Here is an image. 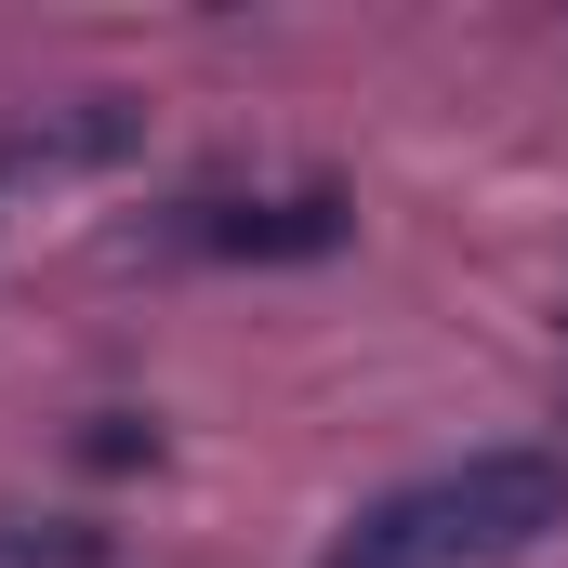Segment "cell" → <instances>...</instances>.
<instances>
[{
	"label": "cell",
	"instance_id": "cell-4",
	"mask_svg": "<svg viewBox=\"0 0 568 568\" xmlns=\"http://www.w3.org/2000/svg\"><path fill=\"white\" fill-rule=\"evenodd\" d=\"M80 463H93V476H133V463H159V424H133V410H93Z\"/></svg>",
	"mask_w": 568,
	"mask_h": 568
},
{
	"label": "cell",
	"instance_id": "cell-3",
	"mask_svg": "<svg viewBox=\"0 0 568 568\" xmlns=\"http://www.w3.org/2000/svg\"><path fill=\"white\" fill-rule=\"evenodd\" d=\"M0 568H106L93 529H27V516H0Z\"/></svg>",
	"mask_w": 568,
	"mask_h": 568
},
{
	"label": "cell",
	"instance_id": "cell-2",
	"mask_svg": "<svg viewBox=\"0 0 568 568\" xmlns=\"http://www.w3.org/2000/svg\"><path fill=\"white\" fill-rule=\"evenodd\" d=\"M159 239L212 252V265H331L357 239V199L344 185H225V199H172Z\"/></svg>",
	"mask_w": 568,
	"mask_h": 568
},
{
	"label": "cell",
	"instance_id": "cell-1",
	"mask_svg": "<svg viewBox=\"0 0 568 568\" xmlns=\"http://www.w3.org/2000/svg\"><path fill=\"white\" fill-rule=\"evenodd\" d=\"M568 529V449H463L410 489H384L331 568H516Z\"/></svg>",
	"mask_w": 568,
	"mask_h": 568
}]
</instances>
